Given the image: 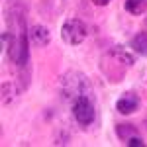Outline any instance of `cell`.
I'll return each mask as SVG.
<instances>
[{
	"label": "cell",
	"instance_id": "cell-1",
	"mask_svg": "<svg viewBox=\"0 0 147 147\" xmlns=\"http://www.w3.org/2000/svg\"><path fill=\"white\" fill-rule=\"evenodd\" d=\"M73 116L77 120V124L82 127H88L96 120V108H94V98L92 96H79L71 102Z\"/></svg>",
	"mask_w": 147,
	"mask_h": 147
},
{
	"label": "cell",
	"instance_id": "cell-2",
	"mask_svg": "<svg viewBox=\"0 0 147 147\" xmlns=\"http://www.w3.org/2000/svg\"><path fill=\"white\" fill-rule=\"evenodd\" d=\"M65 96L73 102L79 96H92V86L88 79L80 73H71L67 79H65Z\"/></svg>",
	"mask_w": 147,
	"mask_h": 147
},
{
	"label": "cell",
	"instance_id": "cell-3",
	"mask_svg": "<svg viewBox=\"0 0 147 147\" xmlns=\"http://www.w3.org/2000/svg\"><path fill=\"white\" fill-rule=\"evenodd\" d=\"M86 26L84 22H80L79 18H71L67 22L63 24V28H61V39L69 43V45H79L82 43L84 39H86Z\"/></svg>",
	"mask_w": 147,
	"mask_h": 147
},
{
	"label": "cell",
	"instance_id": "cell-4",
	"mask_svg": "<svg viewBox=\"0 0 147 147\" xmlns=\"http://www.w3.org/2000/svg\"><path fill=\"white\" fill-rule=\"evenodd\" d=\"M116 110L120 114H124V116H129V114H134L139 110V96H137L136 92H124L118 102H116Z\"/></svg>",
	"mask_w": 147,
	"mask_h": 147
},
{
	"label": "cell",
	"instance_id": "cell-5",
	"mask_svg": "<svg viewBox=\"0 0 147 147\" xmlns=\"http://www.w3.org/2000/svg\"><path fill=\"white\" fill-rule=\"evenodd\" d=\"M49 39H51V34H49V30H47L45 26L35 24V26L30 28V41H32V45L45 47L49 43Z\"/></svg>",
	"mask_w": 147,
	"mask_h": 147
},
{
	"label": "cell",
	"instance_id": "cell-6",
	"mask_svg": "<svg viewBox=\"0 0 147 147\" xmlns=\"http://www.w3.org/2000/svg\"><path fill=\"white\" fill-rule=\"evenodd\" d=\"M131 49L137 55L147 57V32H139L131 37Z\"/></svg>",
	"mask_w": 147,
	"mask_h": 147
},
{
	"label": "cell",
	"instance_id": "cell-7",
	"mask_svg": "<svg viewBox=\"0 0 147 147\" xmlns=\"http://www.w3.org/2000/svg\"><path fill=\"white\" fill-rule=\"evenodd\" d=\"M124 8L131 16H141L147 12V0H125Z\"/></svg>",
	"mask_w": 147,
	"mask_h": 147
},
{
	"label": "cell",
	"instance_id": "cell-8",
	"mask_svg": "<svg viewBox=\"0 0 147 147\" xmlns=\"http://www.w3.org/2000/svg\"><path fill=\"white\" fill-rule=\"evenodd\" d=\"M116 134H118L120 139H124V141H127L129 137H134V136H139V134L136 131V127L129 125V124H120L118 127H116Z\"/></svg>",
	"mask_w": 147,
	"mask_h": 147
},
{
	"label": "cell",
	"instance_id": "cell-9",
	"mask_svg": "<svg viewBox=\"0 0 147 147\" xmlns=\"http://www.w3.org/2000/svg\"><path fill=\"white\" fill-rule=\"evenodd\" d=\"M127 145H136V147H143L145 143H143V139H141V136H134V137H129L127 141H125Z\"/></svg>",
	"mask_w": 147,
	"mask_h": 147
},
{
	"label": "cell",
	"instance_id": "cell-10",
	"mask_svg": "<svg viewBox=\"0 0 147 147\" xmlns=\"http://www.w3.org/2000/svg\"><path fill=\"white\" fill-rule=\"evenodd\" d=\"M92 2H94L96 6H108V4H110V0H92Z\"/></svg>",
	"mask_w": 147,
	"mask_h": 147
}]
</instances>
